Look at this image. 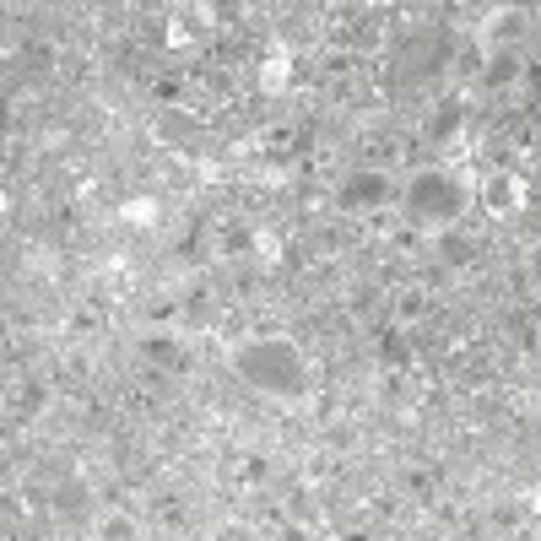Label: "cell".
Masks as SVG:
<instances>
[{
  "instance_id": "cell-1",
  "label": "cell",
  "mask_w": 541,
  "mask_h": 541,
  "mask_svg": "<svg viewBox=\"0 0 541 541\" xmlns=\"http://www.w3.org/2000/svg\"><path fill=\"white\" fill-rule=\"evenodd\" d=\"M233 374H239L249 390L271 395V401H303V395L314 390L303 352L293 347V341H282V336H255V341H244V347L233 352Z\"/></svg>"
},
{
  "instance_id": "cell-2",
  "label": "cell",
  "mask_w": 541,
  "mask_h": 541,
  "mask_svg": "<svg viewBox=\"0 0 541 541\" xmlns=\"http://www.w3.org/2000/svg\"><path fill=\"white\" fill-rule=\"evenodd\" d=\"M406 206H412L417 222H439V228H450L460 217V206H466V184H460L450 168H422L406 184Z\"/></svg>"
},
{
  "instance_id": "cell-3",
  "label": "cell",
  "mask_w": 541,
  "mask_h": 541,
  "mask_svg": "<svg viewBox=\"0 0 541 541\" xmlns=\"http://www.w3.org/2000/svg\"><path fill=\"white\" fill-rule=\"evenodd\" d=\"M450 49H455V38L444 33V28H428V33L401 38V49H395V87L439 82L444 65H450Z\"/></svg>"
},
{
  "instance_id": "cell-4",
  "label": "cell",
  "mask_w": 541,
  "mask_h": 541,
  "mask_svg": "<svg viewBox=\"0 0 541 541\" xmlns=\"http://www.w3.org/2000/svg\"><path fill=\"white\" fill-rule=\"evenodd\" d=\"M390 195H395V179L385 174V168H352V174L336 184L331 201H336V211L352 217V211H379Z\"/></svg>"
},
{
  "instance_id": "cell-5",
  "label": "cell",
  "mask_w": 541,
  "mask_h": 541,
  "mask_svg": "<svg viewBox=\"0 0 541 541\" xmlns=\"http://www.w3.org/2000/svg\"><path fill=\"white\" fill-rule=\"evenodd\" d=\"M482 206L493 211V217H514L520 206H536V190H525L514 174H487L482 179Z\"/></svg>"
},
{
  "instance_id": "cell-6",
  "label": "cell",
  "mask_w": 541,
  "mask_h": 541,
  "mask_svg": "<svg viewBox=\"0 0 541 541\" xmlns=\"http://www.w3.org/2000/svg\"><path fill=\"white\" fill-rule=\"evenodd\" d=\"M136 358L152 363V368H168V374H190V352H184L179 336H141Z\"/></svg>"
},
{
  "instance_id": "cell-7",
  "label": "cell",
  "mask_w": 541,
  "mask_h": 541,
  "mask_svg": "<svg viewBox=\"0 0 541 541\" xmlns=\"http://www.w3.org/2000/svg\"><path fill=\"white\" fill-rule=\"evenodd\" d=\"M433 314V293L422 282H401L390 293V325H422Z\"/></svg>"
},
{
  "instance_id": "cell-8",
  "label": "cell",
  "mask_w": 541,
  "mask_h": 541,
  "mask_svg": "<svg viewBox=\"0 0 541 541\" xmlns=\"http://www.w3.org/2000/svg\"><path fill=\"white\" fill-rule=\"evenodd\" d=\"M439 260H444V271H477L482 266V244L471 239V233H460V228H444L439 233Z\"/></svg>"
},
{
  "instance_id": "cell-9",
  "label": "cell",
  "mask_w": 541,
  "mask_h": 541,
  "mask_svg": "<svg viewBox=\"0 0 541 541\" xmlns=\"http://www.w3.org/2000/svg\"><path fill=\"white\" fill-rule=\"evenodd\" d=\"M460 125H466V103L444 98L439 109H433L428 130H422V141H428V147H450V141H460Z\"/></svg>"
},
{
  "instance_id": "cell-10",
  "label": "cell",
  "mask_w": 541,
  "mask_h": 541,
  "mask_svg": "<svg viewBox=\"0 0 541 541\" xmlns=\"http://www.w3.org/2000/svg\"><path fill=\"white\" fill-rule=\"evenodd\" d=\"M49 504H55L60 520H98V504H92V493H87L82 482H60Z\"/></svg>"
},
{
  "instance_id": "cell-11",
  "label": "cell",
  "mask_w": 541,
  "mask_h": 541,
  "mask_svg": "<svg viewBox=\"0 0 541 541\" xmlns=\"http://www.w3.org/2000/svg\"><path fill=\"white\" fill-rule=\"evenodd\" d=\"M195 136H201V120L184 109H168L163 120H157V141H163V147H190Z\"/></svg>"
},
{
  "instance_id": "cell-12",
  "label": "cell",
  "mask_w": 541,
  "mask_h": 541,
  "mask_svg": "<svg viewBox=\"0 0 541 541\" xmlns=\"http://www.w3.org/2000/svg\"><path fill=\"white\" fill-rule=\"evenodd\" d=\"M520 76H525V60H520V49H498V55L487 60L482 82H487V92H504L509 82H520Z\"/></svg>"
},
{
  "instance_id": "cell-13",
  "label": "cell",
  "mask_w": 541,
  "mask_h": 541,
  "mask_svg": "<svg viewBox=\"0 0 541 541\" xmlns=\"http://www.w3.org/2000/svg\"><path fill=\"white\" fill-rule=\"evenodd\" d=\"M211 239H217L222 255H249V249H255V228L239 222V217H222L217 228H211Z\"/></svg>"
},
{
  "instance_id": "cell-14",
  "label": "cell",
  "mask_w": 541,
  "mask_h": 541,
  "mask_svg": "<svg viewBox=\"0 0 541 541\" xmlns=\"http://www.w3.org/2000/svg\"><path fill=\"white\" fill-rule=\"evenodd\" d=\"M395 487H401L406 498H422V504H428V498L439 493V471L433 466H401L395 471Z\"/></svg>"
},
{
  "instance_id": "cell-15",
  "label": "cell",
  "mask_w": 541,
  "mask_h": 541,
  "mask_svg": "<svg viewBox=\"0 0 541 541\" xmlns=\"http://www.w3.org/2000/svg\"><path fill=\"white\" fill-rule=\"evenodd\" d=\"M260 92L266 98H287L293 92V55H271L260 65Z\"/></svg>"
},
{
  "instance_id": "cell-16",
  "label": "cell",
  "mask_w": 541,
  "mask_h": 541,
  "mask_svg": "<svg viewBox=\"0 0 541 541\" xmlns=\"http://www.w3.org/2000/svg\"><path fill=\"white\" fill-rule=\"evenodd\" d=\"M379 363L395 368V374H406V363H412V347L401 341V325H385V331H379Z\"/></svg>"
},
{
  "instance_id": "cell-17",
  "label": "cell",
  "mask_w": 541,
  "mask_h": 541,
  "mask_svg": "<svg viewBox=\"0 0 541 541\" xmlns=\"http://www.w3.org/2000/svg\"><path fill=\"white\" fill-rule=\"evenodd\" d=\"M509 336L520 341L525 358H536V309H525V303H520V309L509 314Z\"/></svg>"
},
{
  "instance_id": "cell-18",
  "label": "cell",
  "mask_w": 541,
  "mask_h": 541,
  "mask_svg": "<svg viewBox=\"0 0 541 541\" xmlns=\"http://www.w3.org/2000/svg\"><path fill=\"white\" fill-rule=\"evenodd\" d=\"M22 55H28V71H60V49L55 44H44V38H33V44H22Z\"/></svg>"
},
{
  "instance_id": "cell-19",
  "label": "cell",
  "mask_w": 541,
  "mask_h": 541,
  "mask_svg": "<svg viewBox=\"0 0 541 541\" xmlns=\"http://www.w3.org/2000/svg\"><path fill=\"white\" fill-rule=\"evenodd\" d=\"M233 477H239L244 487H260V482H271V460H266V455H239Z\"/></svg>"
},
{
  "instance_id": "cell-20",
  "label": "cell",
  "mask_w": 541,
  "mask_h": 541,
  "mask_svg": "<svg viewBox=\"0 0 541 541\" xmlns=\"http://www.w3.org/2000/svg\"><path fill=\"white\" fill-rule=\"evenodd\" d=\"M184 92H190V82H184V76H157V82H152V98L163 103V109H179Z\"/></svg>"
},
{
  "instance_id": "cell-21",
  "label": "cell",
  "mask_w": 541,
  "mask_h": 541,
  "mask_svg": "<svg viewBox=\"0 0 541 541\" xmlns=\"http://www.w3.org/2000/svg\"><path fill=\"white\" fill-rule=\"evenodd\" d=\"M44 406H49V385H44V379H28V385L17 390V412L33 417V412H44Z\"/></svg>"
},
{
  "instance_id": "cell-22",
  "label": "cell",
  "mask_w": 541,
  "mask_h": 541,
  "mask_svg": "<svg viewBox=\"0 0 541 541\" xmlns=\"http://www.w3.org/2000/svg\"><path fill=\"white\" fill-rule=\"evenodd\" d=\"M98 536H103V541H130V536H141V525L130 520V514H103V520H98Z\"/></svg>"
},
{
  "instance_id": "cell-23",
  "label": "cell",
  "mask_w": 541,
  "mask_h": 541,
  "mask_svg": "<svg viewBox=\"0 0 541 541\" xmlns=\"http://www.w3.org/2000/svg\"><path fill=\"white\" fill-rule=\"evenodd\" d=\"M120 217H125V222H141V228H152V222L163 217V206H157L152 195H136V201H125V206H120Z\"/></svg>"
},
{
  "instance_id": "cell-24",
  "label": "cell",
  "mask_w": 541,
  "mask_h": 541,
  "mask_svg": "<svg viewBox=\"0 0 541 541\" xmlns=\"http://www.w3.org/2000/svg\"><path fill=\"white\" fill-rule=\"evenodd\" d=\"M157 525H163V531H190V509H184L179 498H163V504H157Z\"/></svg>"
},
{
  "instance_id": "cell-25",
  "label": "cell",
  "mask_w": 541,
  "mask_h": 541,
  "mask_svg": "<svg viewBox=\"0 0 541 541\" xmlns=\"http://www.w3.org/2000/svg\"><path fill=\"white\" fill-rule=\"evenodd\" d=\"M71 331L76 336H98L103 331V309H92V303H87V309H76L71 314Z\"/></svg>"
},
{
  "instance_id": "cell-26",
  "label": "cell",
  "mask_w": 541,
  "mask_h": 541,
  "mask_svg": "<svg viewBox=\"0 0 541 541\" xmlns=\"http://www.w3.org/2000/svg\"><path fill=\"white\" fill-rule=\"evenodd\" d=\"M493 33L498 38H520V33H531V17H525V11H509V17L493 22Z\"/></svg>"
},
{
  "instance_id": "cell-27",
  "label": "cell",
  "mask_w": 541,
  "mask_h": 541,
  "mask_svg": "<svg viewBox=\"0 0 541 541\" xmlns=\"http://www.w3.org/2000/svg\"><path fill=\"white\" fill-rule=\"evenodd\" d=\"M266 276H255V271H239V276H233V293H239V298H260V293H266Z\"/></svg>"
},
{
  "instance_id": "cell-28",
  "label": "cell",
  "mask_w": 541,
  "mask_h": 541,
  "mask_svg": "<svg viewBox=\"0 0 541 541\" xmlns=\"http://www.w3.org/2000/svg\"><path fill=\"white\" fill-rule=\"evenodd\" d=\"M509 293H514V298H536V271L514 266V271H509Z\"/></svg>"
},
{
  "instance_id": "cell-29",
  "label": "cell",
  "mask_w": 541,
  "mask_h": 541,
  "mask_svg": "<svg viewBox=\"0 0 541 541\" xmlns=\"http://www.w3.org/2000/svg\"><path fill=\"white\" fill-rule=\"evenodd\" d=\"M487 520H493V525H520L525 514H520V509H493V514H487Z\"/></svg>"
}]
</instances>
